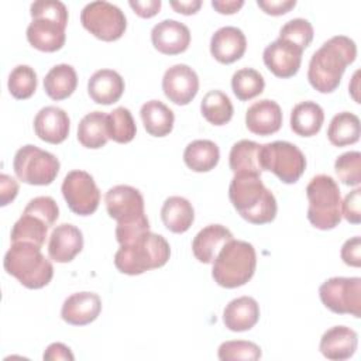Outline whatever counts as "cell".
Masks as SVG:
<instances>
[{"label": "cell", "instance_id": "obj_1", "mask_svg": "<svg viewBox=\"0 0 361 361\" xmlns=\"http://www.w3.org/2000/svg\"><path fill=\"white\" fill-rule=\"evenodd\" d=\"M357 45L345 35L327 39L310 58L307 80L320 93L334 92L348 65L355 61Z\"/></svg>", "mask_w": 361, "mask_h": 361}, {"label": "cell", "instance_id": "obj_2", "mask_svg": "<svg viewBox=\"0 0 361 361\" xmlns=\"http://www.w3.org/2000/svg\"><path fill=\"white\" fill-rule=\"evenodd\" d=\"M228 197L233 207L248 223L267 224L276 216V199L262 183L261 175L234 173L228 186Z\"/></svg>", "mask_w": 361, "mask_h": 361}, {"label": "cell", "instance_id": "obj_3", "mask_svg": "<svg viewBox=\"0 0 361 361\" xmlns=\"http://www.w3.org/2000/svg\"><path fill=\"white\" fill-rule=\"evenodd\" d=\"M169 257L168 241L159 234L145 231L133 241L120 245L114 255V265L123 274L140 275L164 267Z\"/></svg>", "mask_w": 361, "mask_h": 361}, {"label": "cell", "instance_id": "obj_4", "mask_svg": "<svg viewBox=\"0 0 361 361\" xmlns=\"http://www.w3.org/2000/svg\"><path fill=\"white\" fill-rule=\"evenodd\" d=\"M4 269L28 289L47 286L54 276V267L32 243H11L4 255Z\"/></svg>", "mask_w": 361, "mask_h": 361}, {"label": "cell", "instance_id": "obj_5", "mask_svg": "<svg viewBox=\"0 0 361 361\" xmlns=\"http://www.w3.org/2000/svg\"><path fill=\"white\" fill-rule=\"evenodd\" d=\"M257 254L252 244L230 240L213 261L212 276L223 288L233 289L245 285L255 272Z\"/></svg>", "mask_w": 361, "mask_h": 361}, {"label": "cell", "instance_id": "obj_6", "mask_svg": "<svg viewBox=\"0 0 361 361\" xmlns=\"http://www.w3.org/2000/svg\"><path fill=\"white\" fill-rule=\"evenodd\" d=\"M307 219L319 230H331L341 221V195L330 175H316L306 186Z\"/></svg>", "mask_w": 361, "mask_h": 361}, {"label": "cell", "instance_id": "obj_7", "mask_svg": "<svg viewBox=\"0 0 361 361\" xmlns=\"http://www.w3.org/2000/svg\"><path fill=\"white\" fill-rule=\"evenodd\" d=\"M259 164L262 171H269L283 183H295L306 169L305 154L292 142L274 141L261 145Z\"/></svg>", "mask_w": 361, "mask_h": 361}, {"label": "cell", "instance_id": "obj_8", "mask_svg": "<svg viewBox=\"0 0 361 361\" xmlns=\"http://www.w3.org/2000/svg\"><path fill=\"white\" fill-rule=\"evenodd\" d=\"M58 158L35 145L21 147L13 159V169L16 176L28 185L45 186L55 180L59 172Z\"/></svg>", "mask_w": 361, "mask_h": 361}, {"label": "cell", "instance_id": "obj_9", "mask_svg": "<svg viewBox=\"0 0 361 361\" xmlns=\"http://www.w3.org/2000/svg\"><path fill=\"white\" fill-rule=\"evenodd\" d=\"M80 23L92 35L107 42L120 39L127 28L124 13L104 0L86 4L80 13Z\"/></svg>", "mask_w": 361, "mask_h": 361}, {"label": "cell", "instance_id": "obj_10", "mask_svg": "<svg viewBox=\"0 0 361 361\" xmlns=\"http://www.w3.org/2000/svg\"><path fill=\"white\" fill-rule=\"evenodd\" d=\"M319 296L322 303L333 313L361 317V278H330L320 285Z\"/></svg>", "mask_w": 361, "mask_h": 361}, {"label": "cell", "instance_id": "obj_11", "mask_svg": "<svg viewBox=\"0 0 361 361\" xmlns=\"http://www.w3.org/2000/svg\"><path fill=\"white\" fill-rule=\"evenodd\" d=\"M63 199L75 214L90 216L100 203V190L90 173L86 171H71L61 186Z\"/></svg>", "mask_w": 361, "mask_h": 361}, {"label": "cell", "instance_id": "obj_12", "mask_svg": "<svg viewBox=\"0 0 361 361\" xmlns=\"http://www.w3.org/2000/svg\"><path fill=\"white\" fill-rule=\"evenodd\" d=\"M107 213L117 223H131L145 216L141 192L130 185H116L106 192Z\"/></svg>", "mask_w": 361, "mask_h": 361}, {"label": "cell", "instance_id": "obj_13", "mask_svg": "<svg viewBox=\"0 0 361 361\" xmlns=\"http://www.w3.org/2000/svg\"><path fill=\"white\" fill-rule=\"evenodd\" d=\"M162 90L169 102L178 106H186L199 92L197 73L189 65L176 63L165 71Z\"/></svg>", "mask_w": 361, "mask_h": 361}, {"label": "cell", "instance_id": "obj_14", "mask_svg": "<svg viewBox=\"0 0 361 361\" xmlns=\"http://www.w3.org/2000/svg\"><path fill=\"white\" fill-rule=\"evenodd\" d=\"M302 54L303 49L298 45L278 38L264 49L262 58L269 72L276 78L286 79L298 73L302 63Z\"/></svg>", "mask_w": 361, "mask_h": 361}, {"label": "cell", "instance_id": "obj_15", "mask_svg": "<svg viewBox=\"0 0 361 361\" xmlns=\"http://www.w3.org/2000/svg\"><path fill=\"white\" fill-rule=\"evenodd\" d=\"M154 48L164 55H178L188 49L190 44L189 28L176 20H162L151 31Z\"/></svg>", "mask_w": 361, "mask_h": 361}, {"label": "cell", "instance_id": "obj_16", "mask_svg": "<svg viewBox=\"0 0 361 361\" xmlns=\"http://www.w3.org/2000/svg\"><path fill=\"white\" fill-rule=\"evenodd\" d=\"M71 130V120L65 110L56 106L42 107L34 118V131L37 137L49 144L63 142Z\"/></svg>", "mask_w": 361, "mask_h": 361}, {"label": "cell", "instance_id": "obj_17", "mask_svg": "<svg viewBox=\"0 0 361 361\" xmlns=\"http://www.w3.org/2000/svg\"><path fill=\"white\" fill-rule=\"evenodd\" d=\"M83 248L82 231L69 223L56 226L48 241V255L52 261L66 264L71 262Z\"/></svg>", "mask_w": 361, "mask_h": 361}, {"label": "cell", "instance_id": "obj_18", "mask_svg": "<svg viewBox=\"0 0 361 361\" xmlns=\"http://www.w3.org/2000/svg\"><path fill=\"white\" fill-rule=\"evenodd\" d=\"M102 312V300L93 292H76L68 296L61 309L63 322L72 326H86L97 319Z\"/></svg>", "mask_w": 361, "mask_h": 361}, {"label": "cell", "instance_id": "obj_19", "mask_svg": "<svg viewBox=\"0 0 361 361\" xmlns=\"http://www.w3.org/2000/svg\"><path fill=\"white\" fill-rule=\"evenodd\" d=\"M247 49V38L244 32L233 25L219 28L210 39L212 56L224 65L238 61Z\"/></svg>", "mask_w": 361, "mask_h": 361}, {"label": "cell", "instance_id": "obj_20", "mask_svg": "<svg viewBox=\"0 0 361 361\" xmlns=\"http://www.w3.org/2000/svg\"><path fill=\"white\" fill-rule=\"evenodd\" d=\"M66 25L51 18H32L27 27V39L38 51L55 52L65 45Z\"/></svg>", "mask_w": 361, "mask_h": 361}, {"label": "cell", "instance_id": "obj_21", "mask_svg": "<svg viewBox=\"0 0 361 361\" xmlns=\"http://www.w3.org/2000/svg\"><path fill=\"white\" fill-rule=\"evenodd\" d=\"M247 128L257 135H271L282 127V110L279 104L269 99L252 103L245 113Z\"/></svg>", "mask_w": 361, "mask_h": 361}, {"label": "cell", "instance_id": "obj_22", "mask_svg": "<svg viewBox=\"0 0 361 361\" xmlns=\"http://www.w3.org/2000/svg\"><path fill=\"white\" fill-rule=\"evenodd\" d=\"M358 344L357 333L347 326H334L323 333L319 344L320 353L333 361H344L354 355Z\"/></svg>", "mask_w": 361, "mask_h": 361}, {"label": "cell", "instance_id": "obj_23", "mask_svg": "<svg viewBox=\"0 0 361 361\" xmlns=\"http://www.w3.org/2000/svg\"><path fill=\"white\" fill-rule=\"evenodd\" d=\"M233 240L231 231L221 224L203 227L192 241L195 258L203 264H212L226 243Z\"/></svg>", "mask_w": 361, "mask_h": 361}, {"label": "cell", "instance_id": "obj_24", "mask_svg": "<svg viewBox=\"0 0 361 361\" xmlns=\"http://www.w3.org/2000/svg\"><path fill=\"white\" fill-rule=\"evenodd\" d=\"M87 93L97 104H113L124 93V79L113 69H99L87 82Z\"/></svg>", "mask_w": 361, "mask_h": 361}, {"label": "cell", "instance_id": "obj_25", "mask_svg": "<svg viewBox=\"0 0 361 361\" xmlns=\"http://www.w3.org/2000/svg\"><path fill=\"white\" fill-rule=\"evenodd\" d=\"M259 320V305L251 296H240L228 302L223 310V323L231 331L251 330Z\"/></svg>", "mask_w": 361, "mask_h": 361}, {"label": "cell", "instance_id": "obj_26", "mask_svg": "<svg viewBox=\"0 0 361 361\" xmlns=\"http://www.w3.org/2000/svg\"><path fill=\"white\" fill-rule=\"evenodd\" d=\"M164 226L176 234H182L190 228L195 220L192 203L182 196H169L161 209Z\"/></svg>", "mask_w": 361, "mask_h": 361}, {"label": "cell", "instance_id": "obj_27", "mask_svg": "<svg viewBox=\"0 0 361 361\" xmlns=\"http://www.w3.org/2000/svg\"><path fill=\"white\" fill-rule=\"evenodd\" d=\"M324 121V111L316 102H300L290 111V128L300 137L316 135Z\"/></svg>", "mask_w": 361, "mask_h": 361}, {"label": "cell", "instance_id": "obj_28", "mask_svg": "<svg viewBox=\"0 0 361 361\" xmlns=\"http://www.w3.org/2000/svg\"><path fill=\"white\" fill-rule=\"evenodd\" d=\"M78 86V75L72 65L59 63L48 71L44 78V90L52 100L68 99Z\"/></svg>", "mask_w": 361, "mask_h": 361}, {"label": "cell", "instance_id": "obj_29", "mask_svg": "<svg viewBox=\"0 0 361 361\" xmlns=\"http://www.w3.org/2000/svg\"><path fill=\"white\" fill-rule=\"evenodd\" d=\"M140 116L147 133L152 137H165L173 128V111L159 100H149L141 106Z\"/></svg>", "mask_w": 361, "mask_h": 361}, {"label": "cell", "instance_id": "obj_30", "mask_svg": "<svg viewBox=\"0 0 361 361\" xmlns=\"http://www.w3.org/2000/svg\"><path fill=\"white\" fill-rule=\"evenodd\" d=\"M107 114L103 111L87 113L78 126V141L89 149H99L109 141Z\"/></svg>", "mask_w": 361, "mask_h": 361}, {"label": "cell", "instance_id": "obj_31", "mask_svg": "<svg viewBox=\"0 0 361 361\" xmlns=\"http://www.w3.org/2000/svg\"><path fill=\"white\" fill-rule=\"evenodd\" d=\"M219 159L220 149L210 140H195L183 151V161L193 172H209L219 164Z\"/></svg>", "mask_w": 361, "mask_h": 361}, {"label": "cell", "instance_id": "obj_32", "mask_svg": "<svg viewBox=\"0 0 361 361\" xmlns=\"http://www.w3.org/2000/svg\"><path fill=\"white\" fill-rule=\"evenodd\" d=\"M259 152L261 144L250 140H241L235 142L228 155L230 169L234 173H255L261 175V164H259Z\"/></svg>", "mask_w": 361, "mask_h": 361}, {"label": "cell", "instance_id": "obj_33", "mask_svg": "<svg viewBox=\"0 0 361 361\" xmlns=\"http://www.w3.org/2000/svg\"><path fill=\"white\" fill-rule=\"evenodd\" d=\"M361 135L360 118L350 111L336 114L327 128V138L334 147L355 144Z\"/></svg>", "mask_w": 361, "mask_h": 361}, {"label": "cell", "instance_id": "obj_34", "mask_svg": "<svg viewBox=\"0 0 361 361\" xmlns=\"http://www.w3.org/2000/svg\"><path fill=\"white\" fill-rule=\"evenodd\" d=\"M49 226L39 217L24 213L14 223L11 230V243H32L38 247H42L48 234Z\"/></svg>", "mask_w": 361, "mask_h": 361}, {"label": "cell", "instance_id": "obj_35", "mask_svg": "<svg viewBox=\"0 0 361 361\" xmlns=\"http://www.w3.org/2000/svg\"><path fill=\"white\" fill-rule=\"evenodd\" d=\"M200 111L210 124L224 126L231 120L234 109L226 93L221 90H210L202 99Z\"/></svg>", "mask_w": 361, "mask_h": 361}, {"label": "cell", "instance_id": "obj_36", "mask_svg": "<svg viewBox=\"0 0 361 361\" xmlns=\"http://www.w3.org/2000/svg\"><path fill=\"white\" fill-rule=\"evenodd\" d=\"M265 80L262 75L252 68H243L234 72L231 78V89L241 102L251 100L264 92Z\"/></svg>", "mask_w": 361, "mask_h": 361}, {"label": "cell", "instance_id": "obj_37", "mask_svg": "<svg viewBox=\"0 0 361 361\" xmlns=\"http://www.w3.org/2000/svg\"><path fill=\"white\" fill-rule=\"evenodd\" d=\"M107 133L109 138L118 144H127L133 141L137 133V127L131 111L127 107L120 106L107 114Z\"/></svg>", "mask_w": 361, "mask_h": 361}, {"label": "cell", "instance_id": "obj_38", "mask_svg": "<svg viewBox=\"0 0 361 361\" xmlns=\"http://www.w3.org/2000/svg\"><path fill=\"white\" fill-rule=\"evenodd\" d=\"M37 73L28 65H17L8 75V92L17 100L30 99L37 90Z\"/></svg>", "mask_w": 361, "mask_h": 361}, {"label": "cell", "instance_id": "obj_39", "mask_svg": "<svg viewBox=\"0 0 361 361\" xmlns=\"http://www.w3.org/2000/svg\"><path fill=\"white\" fill-rule=\"evenodd\" d=\"M261 348L252 341L231 340L220 344L217 355L221 361H255L261 358Z\"/></svg>", "mask_w": 361, "mask_h": 361}, {"label": "cell", "instance_id": "obj_40", "mask_svg": "<svg viewBox=\"0 0 361 361\" xmlns=\"http://www.w3.org/2000/svg\"><path fill=\"white\" fill-rule=\"evenodd\" d=\"M334 171L338 179L347 186H358L361 183V154L348 151L337 157Z\"/></svg>", "mask_w": 361, "mask_h": 361}, {"label": "cell", "instance_id": "obj_41", "mask_svg": "<svg viewBox=\"0 0 361 361\" xmlns=\"http://www.w3.org/2000/svg\"><path fill=\"white\" fill-rule=\"evenodd\" d=\"M279 38L295 44L305 51L313 39V27L305 18H293L282 25Z\"/></svg>", "mask_w": 361, "mask_h": 361}, {"label": "cell", "instance_id": "obj_42", "mask_svg": "<svg viewBox=\"0 0 361 361\" xmlns=\"http://www.w3.org/2000/svg\"><path fill=\"white\" fill-rule=\"evenodd\" d=\"M30 14L32 18L44 17L55 20L63 25L68 24V8L62 1L58 0H38L30 7Z\"/></svg>", "mask_w": 361, "mask_h": 361}, {"label": "cell", "instance_id": "obj_43", "mask_svg": "<svg viewBox=\"0 0 361 361\" xmlns=\"http://www.w3.org/2000/svg\"><path fill=\"white\" fill-rule=\"evenodd\" d=\"M24 213L34 214L42 219L49 227L58 220L59 209L56 202L51 196H37L28 202L24 209Z\"/></svg>", "mask_w": 361, "mask_h": 361}, {"label": "cell", "instance_id": "obj_44", "mask_svg": "<svg viewBox=\"0 0 361 361\" xmlns=\"http://www.w3.org/2000/svg\"><path fill=\"white\" fill-rule=\"evenodd\" d=\"M145 231H149V221H148L147 216H144L135 221H131V223H117L116 240L118 241L120 245H123V244L133 241L134 238H137L138 235H141Z\"/></svg>", "mask_w": 361, "mask_h": 361}, {"label": "cell", "instance_id": "obj_45", "mask_svg": "<svg viewBox=\"0 0 361 361\" xmlns=\"http://www.w3.org/2000/svg\"><path fill=\"white\" fill-rule=\"evenodd\" d=\"M360 197H361V189L357 186L353 192H350L344 200L341 202V216L348 223L358 224L361 221V210H360Z\"/></svg>", "mask_w": 361, "mask_h": 361}, {"label": "cell", "instance_id": "obj_46", "mask_svg": "<svg viewBox=\"0 0 361 361\" xmlns=\"http://www.w3.org/2000/svg\"><path fill=\"white\" fill-rule=\"evenodd\" d=\"M341 259L345 265L361 267V238L358 235L347 240L341 247Z\"/></svg>", "mask_w": 361, "mask_h": 361}, {"label": "cell", "instance_id": "obj_47", "mask_svg": "<svg viewBox=\"0 0 361 361\" xmlns=\"http://www.w3.org/2000/svg\"><path fill=\"white\" fill-rule=\"evenodd\" d=\"M257 4L259 8H262L265 14L282 16L290 11L296 6V1L295 0H258Z\"/></svg>", "mask_w": 361, "mask_h": 361}, {"label": "cell", "instance_id": "obj_48", "mask_svg": "<svg viewBox=\"0 0 361 361\" xmlns=\"http://www.w3.org/2000/svg\"><path fill=\"white\" fill-rule=\"evenodd\" d=\"M130 7L141 18H151L161 10V0H130Z\"/></svg>", "mask_w": 361, "mask_h": 361}, {"label": "cell", "instance_id": "obj_49", "mask_svg": "<svg viewBox=\"0 0 361 361\" xmlns=\"http://www.w3.org/2000/svg\"><path fill=\"white\" fill-rule=\"evenodd\" d=\"M18 193V183L14 178L1 173L0 175V206H7L16 199Z\"/></svg>", "mask_w": 361, "mask_h": 361}, {"label": "cell", "instance_id": "obj_50", "mask_svg": "<svg viewBox=\"0 0 361 361\" xmlns=\"http://www.w3.org/2000/svg\"><path fill=\"white\" fill-rule=\"evenodd\" d=\"M44 360L47 361H58V360H65V361H73L75 357L71 351V348L68 345H65L63 343H52L47 347L44 355Z\"/></svg>", "mask_w": 361, "mask_h": 361}, {"label": "cell", "instance_id": "obj_51", "mask_svg": "<svg viewBox=\"0 0 361 361\" xmlns=\"http://www.w3.org/2000/svg\"><path fill=\"white\" fill-rule=\"evenodd\" d=\"M169 6L179 14L192 16L199 11L202 7L200 0H180V1H169Z\"/></svg>", "mask_w": 361, "mask_h": 361}, {"label": "cell", "instance_id": "obj_52", "mask_svg": "<svg viewBox=\"0 0 361 361\" xmlns=\"http://www.w3.org/2000/svg\"><path fill=\"white\" fill-rule=\"evenodd\" d=\"M244 6L243 0H213L212 7L220 14H234Z\"/></svg>", "mask_w": 361, "mask_h": 361}, {"label": "cell", "instance_id": "obj_53", "mask_svg": "<svg viewBox=\"0 0 361 361\" xmlns=\"http://www.w3.org/2000/svg\"><path fill=\"white\" fill-rule=\"evenodd\" d=\"M358 75H360V72L357 71V72L353 75V80H351V83H350V86H348L350 93H351L353 99H354L357 103H360V99H358V96H357V92H358Z\"/></svg>", "mask_w": 361, "mask_h": 361}]
</instances>
